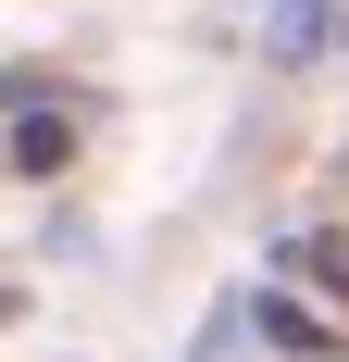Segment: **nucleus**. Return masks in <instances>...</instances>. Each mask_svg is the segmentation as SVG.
I'll return each mask as SVG.
<instances>
[{
	"mask_svg": "<svg viewBox=\"0 0 349 362\" xmlns=\"http://www.w3.org/2000/svg\"><path fill=\"white\" fill-rule=\"evenodd\" d=\"M287 262H300L312 288H337V300H349V238H300V250H287Z\"/></svg>",
	"mask_w": 349,
	"mask_h": 362,
	"instance_id": "obj_1",
	"label": "nucleus"
},
{
	"mask_svg": "<svg viewBox=\"0 0 349 362\" xmlns=\"http://www.w3.org/2000/svg\"><path fill=\"white\" fill-rule=\"evenodd\" d=\"M50 163H63V125H50V112H37L25 138H13V175H50Z\"/></svg>",
	"mask_w": 349,
	"mask_h": 362,
	"instance_id": "obj_2",
	"label": "nucleus"
}]
</instances>
